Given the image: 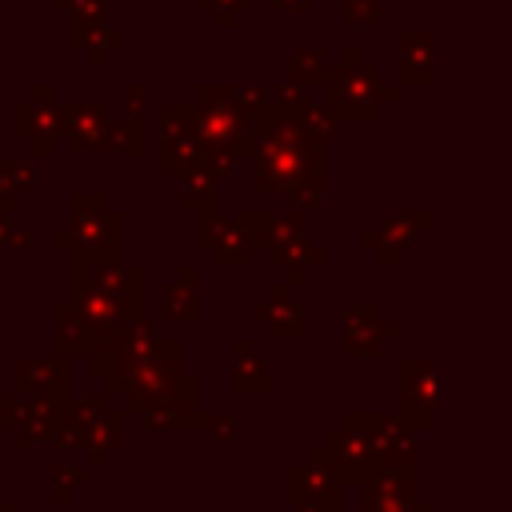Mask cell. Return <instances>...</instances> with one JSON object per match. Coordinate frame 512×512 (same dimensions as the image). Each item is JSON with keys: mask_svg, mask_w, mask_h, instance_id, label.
Segmentation results:
<instances>
[{"mask_svg": "<svg viewBox=\"0 0 512 512\" xmlns=\"http://www.w3.org/2000/svg\"><path fill=\"white\" fill-rule=\"evenodd\" d=\"M52 248L84 260H116L124 256V212L108 208L100 192H76L68 204V224L52 232Z\"/></svg>", "mask_w": 512, "mask_h": 512, "instance_id": "1", "label": "cell"}, {"mask_svg": "<svg viewBox=\"0 0 512 512\" xmlns=\"http://www.w3.org/2000/svg\"><path fill=\"white\" fill-rule=\"evenodd\" d=\"M108 400H112L108 392H88V396H76L68 408L72 424L84 436V452H88L92 468H104L108 456L116 448H124V412L112 408Z\"/></svg>", "mask_w": 512, "mask_h": 512, "instance_id": "2", "label": "cell"}, {"mask_svg": "<svg viewBox=\"0 0 512 512\" xmlns=\"http://www.w3.org/2000/svg\"><path fill=\"white\" fill-rule=\"evenodd\" d=\"M12 388L20 396H32V400H48L56 408H72V364H68V352L52 340V352L48 356H20L12 364Z\"/></svg>", "mask_w": 512, "mask_h": 512, "instance_id": "3", "label": "cell"}, {"mask_svg": "<svg viewBox=\"0 0 512 512\" xmlns=\"http://www.w3.org/2000/svg\"><path fill=\"white\" fill-rule=\"evenodd\" d=\"M60 416H64V408H56L48 400L20 396L16 388L0 392V432H8L20 452H32V448L48 444Z\"/></svg>", "mask_w": 512, "mask_h": 512, "instance_id": "4", "label": "cell"}, {"mask_svg": "<svg viewBox=\"0 0 512 512\" xmlns=\"http://www.w3.org/2000/svg\"><path fill=\"white\" fill-rule=\"evenodd\" d=\"M68 288H96V292L144 300V268L140 264H128L124 256H116V260H84V256H72V264H68Z\"/></svg>", "mask_w": 512, "mask_h": 512, "instance_id": "5", "label": "cell"}, {"mask_svg": "<svg viewBox=\"0 0 512 512\" xmlns=\"http://www.w3.org/2000/svg\"><path fill=\"white\" fill-rule=\"evenodd\" d=\"M68 300L76 304V312L88 320V328L100 340H112L128 324L144 320V300H132V296H112V292H96V288H72Z\"/></svg>", "mask_w": 512, "mask_h": 512, "instance_id": "6", "label": "cell"}, {"mask_svg": "<svg viewBox=\"0 0 512 512\" xmlns=\"http://www.w3.org/2000/svg\"><path fill=\"white\" fill-rule=\"evenodd\" d=\"M16 136L32 140V148L40 156H48L56 148V136H64V124H60V108L52 104L48 88L36 92V104H20L16 108Z\"/></svg>", "mask_w": 512, "mask_h": 512, "instance_id": "7", "label": "cell"}, {"mask_svg": "<svg viewBox=\"0 0 512 512\" xmlns=\"http://www.w3.org/2000/svg\"><path fill=\"white\" fill-rule=\"evenodd\" d=\"M252 320H264L276 340H300V336H304V312H300V304L288 296L284 284H272L268 296L252 304Z\"/></svg>", "mask_w": 512, "mask_h": 512, "instance_id": "8", "label": "cell"}, {"mask_svg": "<svg viewBox=\"0 0 512 512\" xmlns=\"http://www.w3.org/2000/svg\"><path fill=\"white\" fill-rule=\"evenodd\" d=\"M60 124H64V136H68L76 156H88L92 148H104V128H108L104 104H64Z\"/></svg>", "mask_w": 512, "mask_h": 512, "instance_id": "9", "label": "cell"}, {"mask_svg": "<svg viewBox=\"0 0 512 512\" xmlns=\"http://www.w3.org/2000/svg\"><path fill=\"white\" fill-rule=\"evenodd\" d=\"M52 320H56V344L68 352V356H96L100 352V336L88 328V320L76 312V304L64 296V300H52Z\"/></svg>", "mask_w": 512, "mask_h": 512, "instance_id": "10", "label": "cell"}, {"mask_svg": "<svg viewBox=\"0 0 512 512\" xmlns=\"http://www.w3.org/2000/svg\"><path fill=\"white\" fill-rule=\"evenodd\" d=\"M288 492H292V504H324V508H340V488H336V476L324 468V464H300L288 472Z\"/></svg>", "mask_w": 512, "mask_h": 512, "instance_id": "11", "label": "cell"}, {"mask_svg": "<svg viewBox=\"0 0 512 512\" xmlns=\"http://www.w3.org/2000/svg\"><path fill=\"white\" fill-rule=\"evenodd\" d=\"M232 392L236 396H268L272 392L264 356L256 352V344L248 336H236L232 340Z\"/></svg>", "mask_w": 512, "mask_h": 512, "instance_id": "12", "label": "cell"}, {"mask_svg": "<svg viewBox=\"0 0 512 512\" xmlns=\"http://www.w3.org/2000/svg\"><path fill=\"white\" fill-rule=\"evenodd\" d=\"M256 248H260V236H256L248 212H232V216H228V232H224V240L212 248V256H216L220 268H248L252 256H256Z\"/></svg>", "mask_w": 512, "mask_h": 512, "instance_id": "13", "label": "cell"}, {"mask_svg": "<svg viewBox=\"0 0 512 512\" xmlns=\"http://www.w3.org/2000/svg\"><path fill=\"white\" fill-rule=\"evenodd\" d=\"M160 308H164V320H176V324H192V320L200 316L196 284H184V280H172V284H164Z\"/></svg>", "mask_w": 512, "mask_h": 512, "instance_id": "14", "label": "cell"}, {"mask_svg": "<svg viewBox=\"0 0 512 512\" xmlns=\"http://www.w3.org/2000/svg\"><path fill=\"white\" fill-rule=\"evenodd\" d=\"M92 480V464H56L52 468V500L68 504L76 488H84Z\"/></svg>", "mask_w": 512, "mask_h": 512, "instance_id": "15", "label": "cell"}, {"mask_svg": "<svg viewBox=\"0 0 512 512\" xmlns=\"http://www.w3.org/2000/svg\"><path fill=\"white\" fill-rule=\"evenodd\" d=\"M104 148H116V152H124V156H140V128H136V120H124V124H108L104 128Z\"/></svg>", "mask_w": 512, "mask_h": 512, "instance_id": "16", "label": "cell"}, {"mask_svg": "<svg viewBox=\"0 0 512 512\" xmlns=\"http://www.w3.org/2000/svg\"><path fill=\"white\" fill-rule=\"evenodd\" d=\"M224 232H228V216H220L216 208L196 216V244H200V248H208V252H212V248L224 240Z\"/></svg>", "mask_w": 512, "mask_h": 512, "instance_id": "17", "label": "cell"}, {"mask_svg": "<svg viewBox=\"0 0 512 512\" xmlns=\"http://www.w3.org/2000/svg\"><path fill=\"white\" fill-rule=\"evenodd\" d=\"M0 172L12 180L16 196H32V188H36V172H32V164H24V160H16V156H4V160H0Z\"/></svg>", "mask_w": 512, "mask_h": 512, "instance_id": "18", "label": "cell"}, {"mask_svg": "<svg viewBox=\"0 0 512 512\" xmlns=\"http://www.w3.org/2000/svg\"><path fill=\"white\" fill-rule=\"evenodd\" d=\"M48 444H52V448H60V452L84 448V436H80V428L72 424V416H68V412L56 420V432H52V440H48Z\"/></svg>", "mask_w": 512, "mask_h": 512, "instance_id": "19", "label": "cell"}, {"mask_svg": "<svg viewBox=\"0 0 512 512\" xmlns=\"http://www.w3.org/2000/svg\"><path fill=\"white\" fill-rule=\"evenodd\" d=\"M208 432H212L216 440H224V444L236 440V424H232L228 416H216V412H212V420H208Z\"/></svg>", "mask_w": 512, "mask_h": 512, "instance_id": "20", "label": "cell"}, {"mask_svg": "<svg viewBox=\"0 0 512 512\" xmlns=\"http://www.w3.org/2000/svg\"><path fill=\"white\" fill-rule=\"evenodd\" d=\"M16 200H20V196H16L12 180H8L4 172H0V212H12V208H16Z\"/></svg>", "mask_w": 512, "mask_h": 512, "instance_id": "21", "label": "cell"}, {"mask_svg": "<svg viewBox=\"0 0 512 512\" xmlns=\"http://www.w3.org/2000/svg\"><path fill=\"white\" fill-rule=\"evenodd\" d=\"M12 244H16V248H32V244H36V232L16 228V232H12Z\"/></svg>", "mask_w": 512, "mask_h": 512, "instance_id": "22", "label": "cell"}, {"mask_svg": "<svg viewBox=\"0 0 512 512\" xmlns=\"http://www.w3.org/2000/svg\"><path fill=\"white\" fill-rule=\"evenodd\" d=\"M12 232H16V228L8 224V212H0V248H4V244H12Z\"/></svg>", "mask_w": 512, "mask_h": 512, "instance_id": "23", "label": "cell"}, {"mask_svg": "<svg viewBox=\"0 0 512 512\" xmlns=\"http://www.w3.org/2000/svg\"><path fill=\"white\" fill-rule=\"evenodd\" d=\"M176 280H184V284H196V268H192V264H180Z\"/></svg>", "mask_w": 512, "mask_h": 512, "instance_id": "24", "label": "cell"}, {"mask_svg": "<svg viewBox=\"0 0 512 512\" xmlns=\"http://www.w3.org/2000/svg\"><path fill=\"white\" fill-rule=\"evenodd\" d=\"M296 512H332V508H324V504H296Z\"/></svg>", "mask_w": 512, "mask_h": 512, "instance_id": "25", "label": "cell"}, {"mask_svg": "<svg viewBox=\"0 0 512 512\" xmlns=\"http://www.w3.org/2000/svg\"><path fill=\"white\" fill-rule=\"evenodd\" d=\"M0 512H16V504L12 500H0Z\"/></svg>", "mask_w": 512, "mask_h": 512, "instance_id": "26", "label": "cell"}]
</instances>
